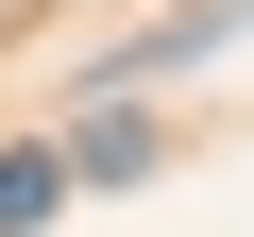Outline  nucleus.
I'll list each match as a JSON object with an SVG mask.
<instances>
[{
  "label": "nucleus",
  "instance_id": "obj_1",
  "mask_svg": "<svg viewBox=\"0 0 254 237\" xmlns=\"http://www.w3.org/2000/svg\"><path fill=\"white\" fill-rule=\"evenodd\" d=\"M51 203H68V153H0V237H34Z\"/></svg>",
  "mask_w": 254,
  "mask_h": 237
},
{
  "label": "nucleus",
  "instance_id": "obj_2",
  "mask_svg": "<svg viewBox=\"0 0 254 237\" xmlns=\"http://www.w3.org/2000/svg\"><path fill=\"white\" fill-rule=\"evenodd\" d=\"M153 170V118H85V186H136Z\"/></svg>",
  "mask_w": 254,
  "mask_h": 237
}]
</instances>
